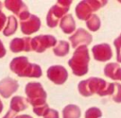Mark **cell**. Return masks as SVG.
Masks as SVG:
<instances>
[{"instance_id":"cell-31","label":"cell","mask_w":121,"mask_h":118,"mask_svg":"<svg viewBox=\"0 0 121 118\" xmlns=\"http://www.w3.org/2000/svg\"><path fill=\"white\" fill-rule=\"evenodd\" d=\"M2 110H3V103H2V101L0 99V113L2 112Z\"/></svg>"},{"instance_id":"cell-8","label":"cell","mask_w":121,"mask_h":118,"mask_svg":"<svg viewBox=\"0 0 121 118\" xmlns=\"http://www.w3.org/2000/svg\"><path fill=\"white\" fill-rule=\"evenodd\" d=\"M3 5L7 9L17 15L21 21L27 19L30 15L27 6L22 0H5Z\"/></svg>"},{"instance_id":"cell-19","label":"cell","mask_w":121,"mask_h":118,"mask_svg":"<svg viewBox=\"0 0 121 118\" xmlns=\"http://www.w3.org/2000/svg\"><path fill=\"white\" fill-rule=\"evenodd\" d=\"M80 115V109L75 104H68L62 110V118H79Z\"/></svg>"},{"instance_id":"cell-21","label":"cell","mask_w":121,"mask_h":118,"mask_svg":"<svg viewBox=\"0 0 121 118\" xmlns=\"http://www.w3.org/2000/svg\"><path fill=\"white\" fill-rule=\"evenodd\" d=\"M85 22H86L85 24H86L87 28H88L89 30H91V31H94V32L97 31V30L99 29L100 25H101L100 18H99L98 15H96V14H92Z\"/></svg>"},{"instance_id":"cell-14","label":"cell","mask_w":121,"mask_h":118,"mask_svg":"<svg viewBox=\"0 0 121 118\" xmlns=\"http://www.w3.org/2000/svg\"><path fill=\"white\" fill-rule=\"evenodd\" d=\"M30 42H31V38L29 37L14 38L9 42V49L13 53H19L22 51L28 52L31 50Z\"/></svg>"},{"instance_id":"cell-3","label":"cell","mask_w":121,"mask_h":118,"mask_svg":"<svg viewBox=\"0 0 121 118\" xmlns=\"http://www.w3.org/2000/svg\"><path fill=\"white\" fill-rule=\"evenodd\" d=\"M90 54L86 45H81L76 48L73 56L68 60V65L72 69L75 76H82L89 71Z\"/></svg>"},{"instance_id":"cell-30","label":"cell","mask_w":121,"mask_h":118,"mask_svg":"<svg viewBox=\"0 0 121 118\" xmlns=\"http://www.w3.org/2000/svg\"><path fill=\"white\" fill-rule=\"evenodd\" d=\"M15 118H33V117L30 116V115H28V114H21V115L16 116Z\"/></svg>"},{"instance_id":"cell-7","label":"cell","mask_w":121,"mask_h":118,"mask_svg":"<svg viewBox=\"0 0 121 118\" xmlns=\"http://www.w3.org/2000/svg\"><path fill=\"white\" fill-rule=\"evenodd\" d=\"M57 43V39L50 34H41L37 35L34 38H31L30 45L31 50H34L38 53L44 52L49 47H54Z\"/></svg>"},{"instance_id":"cell-6","label":"cell","mask_w":121,"mask_h":118,"mask_svg":"<svg viewBox=\"0 0 121 118\" xmlns=\"http://www.w3.org/2000/svg\"><path fill=\"white\" fill-rule=\"evenodd\" d=\"M107 4V0H82L76 6L75 12L77 17L81 21H86L93 12L98 10Z\"/></svg>"},{"instance_id":"cell-17","label":"cell","mask_w":121,"mask_h":118,"mask_svg":"<svg viewBox=\"0 0 121 118\" xmlns=\"http://www.w3.org/2000/svg\"><path fill=\"white\" fill-rule=\"evenodd\" d=\"M27 107L28 106H27V102H26V98H24L23 96H20V95L13 96L9 103V110L14 111L15 113L25 110L26 109H27Z\"/></svg>"},{"instance_id":"cell-24","label":"cell","mask_w":121,"mask_h":118,"mask_svg":"<svg viewBox=\"0 0 121 118\" xmlns=\"http://www.w3.org/2000/svg\"><path fill=\"white\" fill-rule=\"evenodd\" d=\"M113 45L116 50V60H117V62L121 63V33L113 41Z\"/></svg>"},{"instance_id":"cell-15","label":"cell","mask_w":121,"mask_h":118,"mask_svg":"<svg viewBox=\"0 0 121 118\" xmlns=\"http://www.w3.org/2000/svg\"><path fill=\"white\" fill-rule=\"evenodd\" d=\"M104 75L112 80H121V67L117 62H109L104 67Z\"/></svg>"},{"instance_id":"cell-32","label":"cell","mask_w":121,"mask_h":118,"mask_svg":"<svg viewBox=\"0 0 121 118\" xmlns=\"http://www.w3.org/2000/svg\"><path fill=\"white\" fill-rule=\"evenodd\" d=\"M2 8H3V3H2V2L0 1V10L2 9Z\"/></svg>"},{"instance_id":"cell-5","label":"cell","mask_w":121,"mask_h":118,"mask_svg":"<svg viewBox=\"0 0 121 118\" xmlns=\"http://www.w3.org/2000/svg\"><path fill=\"white\" fill-rule=\"evenodd\" d=\"M25 93L26 94V102L33 107L46 103L47 93L40 82H28L25 87Z\"/></svg>"},{"instance_id":"cell-23","label":"cell","mask_w":121,"mask_h":118,"mask_svg":"<svg viewBox=\"0 0 121 118\" xmlns=\"http://www.w3.org/2000/svg\"><path fill=\"white\" fill-rule=\"evenodd\" d=\"M112 100L116 103H121V84L114 82L113 83V91L112 93Z\"/></svg>"},{"instance_id":"cell-29","label":"cell","mask_w":121,"mask_h":118,"mask_svg":"<svg viewBox=\"0 0 121 118\" xmlns=\"http://www.w3.org/2000/svg\"><path fill=\"white\" fill-rule=\"evenodd\" d=\"M6 53H7V51H6V48H5V46H4V43H3V42L0 40V59L3 58V57H5Z\"/></svg>"},{"instance_id":"cell-11","label":"cell","mask_w":121,"mask_h":118,"mask_svg":"<svg viewBox=\"0 0 121 118\" xmlns=\"http://www.w3.org/2000/svg\"><path fill=\"white\" fill-rule=\"evenodd\" d=\"M94 59L97 61H107L112 58V50L109 43L102 42L92 47Z\"/></svg>"},{"instance_id":"cell-26","label":"cell","mask_w":121,"mask_h":118,"mask_svg":"<svg viewBox=\"0 0 121 118\" xmlns=\"http://www.w3.org/2000/svg\"><path fill=\"white\" fill-rule=\"evenodd\" d=\"M43 118H60L59 112L54 109H48V110L45 112V114L43 116Z\"/></svg>"},{"instance_id":"cell-13","label":"cell","mask_w":121,"mask_h":118,"mask_svg":"<svg viewBox=\"0 0 121 118\" xmlns=\"http://www.w3.org/2000/svg\"><path fill=\"white\" fill-rule=\"evenodd\" d=\"M19 88L17 80L7 76L0 80V95L4 98H9Z\"/></svg>"},{"instance_id":"cell-28","label":"cell","mask_w":121,"mask_h":118,"mask_svg":"<svg viewBox=\"0 0 121 118\" xmlns=\"http://www.w3.org/2000/svg\"><path fill=\"white\" fill-rule=\"evenodd\" d=\"M15 117H16V113L14 111H12L11 110H9L7 111V113L2 118H15Z\"/></svg>"},{"instance_id":"cell-27","label":"cell","mask_w":121,"mask_h":118,"mask_svg":"<svg viewBox=\"0 0 121 118\" xmlns=\"http://www.w3.org/2000/svg\"><path fill=\"white\" fill-rule=\"evenodd\" d=\"M6 23H7V16L2 10H0V31L4 29V25H6Z\"/></svg>"},{"instance_id":"cell-18","label":"cell","mask_w":121,"mask_h":118,"mask_svg":"<svg viewBox=\"0 0 121 118\" xmlns=\"http://www.w3.org/2000/svg\"><path fill=\"white\" fill-rule=\"evenodd\" d=\"M17 27H18V21L16 17L14 15H10L7 17V23H6V26L3 29V34L7 37L11 36L17 30Z\"/></svg>"},{"instance_id":"cell-22","label":"cell","mask_w":121,"mask_h":118,"mask_svg":"<svg viewBox=\"0 0 121 118\" xmlns=\"http://www.w3.org/2000/svg\"><path fill=\"white\" fill-rule=\"evenodd\" d=\"M102 117V111L99 108L96 107H91L86 110L84 118H101Z\"/></svg>"},{"instance_id":"cell-20","label":"cell","mask_w":121,"mask_h":118,"mask_svg":"<svg viewBox=\"0 0 121 118\" xmlns=\"http://www.w3.org/2000/svg\"><path fill=\"white\" fill-rule=\"evenodd\" d=\"M70 44L67 41L60 40L57 42L56 45L53 47V53L58 57H64L69 53Z\"/></svg>"},{"instance_id":"cell-10","label":"cell","mask_w":121,"mask_h":118,"mask_svg":"<svg viewBox=\"0 0 121 118\" xmlns=\"http://www.w3.org/2000/svg\"><path fill=\"white\" fill-rule=\"evenodd\" d=\"M93 37L89 31L86 29L79 27L69 37V41L71 42V45L73 48H77L81 45H88L92 42Z\"/></svg>"},{"instance_id":"cell-12","label":"cell","mask_w":121,"mask_h":118,"mask_svg":"<svg viewBox=\"0 0 121 118\" xmlns=\"http://www.w3.org/2000/svg\"><path fill=\"white\" fill-rule=\"evenodd\" d=\"M20 27L25 35H31L40 29L41 20L37 15L30 14L27 19L20 22Z\"/></svg>"},{"instance_id":"cell-16","label":"cell","mask_w":121,"mask_h":118,"mask_svg":"<svg viewBox=\"0 0 121 118\" xmlns=\"http://www.w3.org/2000/svg\"><path fill=\"white\" fill-rule=\"evenodd\" d=\"M60 27L65 34H72L76 30V22L72 14L64 15L60 21Z\"/></svg>"},{"instance_id":"cell-33","label":"cell","mask_w":121,"mask_h":118,"mask_svg":"<svg viewBox=\"0 0 121 118\" xmlns=\"http://www.w3.org/2000/svg\"><path fill=\"white\" fill-rule=\"evenodd\" d=\"M118 2H120V3H121V0H118Z\"/></svg>"},{"instance_id":"cell-4","label":"cell","mask_w":121,"mask_h":118,"mask_svg":"<svg viewBox=\"0 0 121 118\" xmlns=\"http://www.w3.org/2000/svg\"><path fill=\"white\" fill-rule=\"evenodd\" d=\"M72 0H59L48 10L46 15V25L49 27H55L60 23V19L67 14Z\"/></svg>"},{"instance_id":"cell-25","label":"cell","mask_w":121,"mask_h":118,"mask_svg":"<svg viewBox=\"0 0 121 118\" xmlns=\"http://www.w3.org/2000/svg\"><path fill=\"white\" fill-rule=\"evenodd\" d=\"M49 107L47 105V103L43 104V105H40V106H36V107H33L32 110L33 112L37 115V116H43L45 114V112L48 110Z\"/></svg>"},{"instance_id":"cell-2","label":"cell","mask_w":121,"mask_h":118,"mask_svg":"<svg viewBox=\"0 0 121 118\" xmlns=\"http://www.w3.org/2000/svg\"><path fill=\"white\" fill-rule=\"evenodd\" d=\"M9 69L21 77H36L39 78L42 74V68L37 63L29 62L25 56L15 57L9 62Z\"/></svg>"},{"instance_id":"cell-9","label":"cell","mask_w":121,"mask_h":118,"mask_svg":"<svg viewBox=\"0 0 121 118\" xmlns=\"http://www.w3.org/2000/svg\"><path fill=\"white\" fill-rule=\"evenodd\" d=\"M46 76L49 80L57 85L63 84L68 78V72L66 68L62 65H51L47 71Z\"/></svg>"},{"instance_id":"cell-1","label":"cell","mask_w":121,"mask_h":118,"mask_svg":"<svg viewBox=\"0 0 121 118\" xmlns=\"http://www.w3.org/2000/svg\"><path fill=\"white\" fill-rule=\"evenodd\" d=\"M78 93L82 96H91L95 93L99 96L112 95L113 91V83H108L100 77H89L81 80L78 84Z\"/></svg>"}]
</instances>
